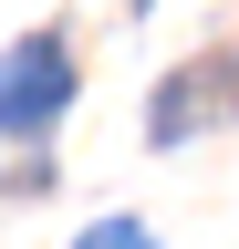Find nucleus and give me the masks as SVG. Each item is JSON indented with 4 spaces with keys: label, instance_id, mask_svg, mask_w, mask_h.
Masks as SVG:
<instances>
[{
    "label": "nucleus",
    "instance_id": "f257e3e1",
    "mask_svg": "<svg viewBox=\"0 0 239 249\" xmlns=\"http://www.w3.org/2000/svg\"><path fill=\"white\" fill-rule=\"evenodd\" d=\"M63 104H73V52H63V31H21V42L0 52V135H42Z\"/></svg>",
    "mask_w": 239,
    "mask_h": 249
},
{
    "label": "nucleus",
    "instance_id": "7ed1b4c3",
    "mask_svg": "<svg viewBox=\"0 0 239 249\" xmlns=\"http://www.w3.org/2000/svg\"><path fill=\"white\" fill-rule=\"evenodd\" d=\"M73 249H156V239H146V229H135V218H104V229H83Z\"/></svg>",
    "mask_w": 239,
    "mask_h": 249
},
{
    "label": "nucleus",
    "instance_id": "f03ea898",
    "mask_svg": "<svg viewBox=\"0 0 239 249\" xmlns=\"http://www.w3.org/2000/svg\"><path fill=\"white\" fill-rule=\"evenodd\" d=\"M208 83H219V73H208V62H198V73H177V93L156 104V135H187V124L208 114Z\"/></svg>",
    "mask_w": 239,
    "mask_h": 249
}]
</instances>
